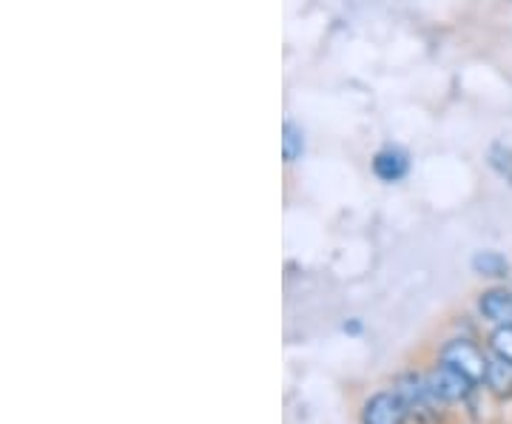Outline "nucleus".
<instances>
[{
  "label": "nucleus",
  "mask_w": 512,
  "mask_h": 424,
  "mask_svg": "<svg viewBox=\"0 0 512 424\" xmlns=\"http://www.w3.org/2000/svg\"><path fill=\"white\" fill-rule=\"evenodd\" d=\"M396 393L404 399L407 410H410L416 419H421V422H439L441 419V399L433 393V388L427 385V379H421L416 373H407V376L399 379Z\"/></svg>",
  "instance_id": "obj_1"
},
{
  "label": "nucleus",
  "mask_w": 512,
  "mask_h": 424,
  "mask_svg": "<svg viewBox=\"0 0 512 424\" xmlns=\"http://www.w3.org/2000/svg\"><path fill=\"white\" fill-rule=\"evenodd\" d=\"M441 362L453 365L456 370H461L473 385L484 382L487 379V370H490V359L481 353L478 345L467 342V339H453L444 351H441Z\"/></svg>",
  "instance_id": "obj_2"
},
{
  "label": "nucleus",
  "mask_w": 512,
  "mask_h": 424,
  "mask_svg": "<svg viewBox=\"0 0 512 424\" xmlns=\"http://www.w3.org/2000/svg\"><path fill=\"white\" fill-rule=\"evenodd\" d=\"M407 416H410V410L396 390L393 393H376L362 407V424H404Z\"/></svg>",
  "instance_id": "obj_3"
},
{
  "label": "nucleus",
  "mask_w": 512,
  "mask_h": 424,
  "mask_svg": "<svg viewBox=\"0 0 512 424\" xmlns=\"http://www.w3.org/2000/svg\"><path fill=\"white\" fill-rule=\"evenodd\" d=\"M427 385L433 388V393L439 396L441 402H461L470 388H473V382L456 370L453 365H447V362H441L439 368L430 370V376H427Z\"/></svg>",
  "instance_id": "obj_4"
},
{
  "label": "nucleus",
  "mask_w": 512,
  "mask_h": 424,
  "mask_svg": "<svg viewBox=\"0 0 512 424\" xmlns=\"http://www.w3.org/2000/svg\"><path fill=\"white\" fill-rule=\"evenodd\" d=\"M478 308H481V314L487 316L490 322H495V325H512V294L510 291H501V288H495V291L481 294Z\"/></svg>",
  "instance_id": "obj_5"
},
{
  "label": "nucleus",
  "mask_w": 512,
  "mask_h": 424,
  "mask_svg": "<svg viewBox=\"0 0 512 424\" xmlns=\"http://www.w3.org/2000/svg\"><path fill=\"white\" fill-rule=\"evenodd\" d=\"M373 171L384 183H396V180H402L404 174H407V154L399 151V148H384L373 160Z\"/></svg>",
  "instance_id": "obj_6"
},
{
  "label": "nucleus",
  "mask_w": 512,
  "mask_h": 424,
  "mask_svg": "<svg viewBox=\"0 0 512 424\" xmlns=\"http://www.w3.org/2000/svg\"><path fill=\"white\" fill-rule=\"evenodd\" d=\"M507 259L501 257L498 251H481L473 257V271L481 277H507Z\"/></svg>",
  "instance_id": "obj_7"
},
{
  "label": "nucleus",
  "mask_w": 512,
  "mask_h": 424,
  "mask_svg": "<svg viewBox=\"0 0 512 424\" xmlns=\"http://www.w3.org/2000/svg\"><path fill=\"white\" fill-rule=\"evenodd\" d=\"M484 382H487L498 396L512 393V362H504V359L490 362V370H487V379H484Z\"/></svg>",
  "instance_id": "obj_8"
},
{
  "label": "nucleus",
  "mask_w": 512,
  "mask_h": 424,
  "mask_svg": "<svg viewBox=\"0 0 512 424\" xmlns=\"http://www.w3.org/2000/svg\"><path fill=\"white\" fill-rule=\"evenodd\" d=\"M302 151H305V134H302V129L293 126V123H285V129H282V154H285V160L288 163L299 160Z\"/></svg>",
  "instance_id": "obj_9"
},
{
  "label": "nucleus",
  "mask_w": 512,
  "mask_h": 424,
  "mask_svg": "<svg viewBox=\"0 0 512 424\" xmlns=\"http://www.w3.org/2000/svg\"><path fill=\"white\" fill-rule=\"evenodd\" d=\"M490 348L498 359L512 362V325H498V331L490 336Z\"/></svg>",
  "instance_id": "obj_10"
},
{
  "label": "nucleus",
  "mask_w": 512,
  "mask_h": 424,
  "mask_svg": "<svg viewBox=\"0 0 512 424\" xmlns=\"http://www.w3.org/2000/svg\"><path fill=\"white\" fill-rule=\"evenodd\" d=\"M493 166L512 183V148H493Z\"/></svg>",
  "instance_id": "obj_11"
}]
</instances>
